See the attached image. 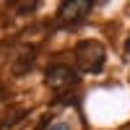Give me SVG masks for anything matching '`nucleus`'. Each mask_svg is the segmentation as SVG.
<instances>
[{
  "mask_svg": "<svg viewBox=\"0 0 130 130\" xmlns=\"http://www.w3.org/2000/svg\"><path fill=\"white\" fill-rule=\"evenodd\" d=\"M47 130H70V120L68 117H60V120H55Z\"/></svg>",
  "mask_w": 130,
  "mask_h": 130,
  "instance_id": "3",
  "label": "nucleus"
},
{
  "mask_svg": "<svg viewBox=\"0 0 130 130\" xmlns=\"http://www.w3.org/2000/svg\"><path fill=\"white\" fill-rule=\"evenodd\" d=\"M44 83L55 91H65L75 83V70H70L68 65H50L44 73Z\"/></svg>",
  "mask_w": 130,
  "mask_h": 130,
  "instance_id": "2",
  "label": "nucleus"
},
{
  "mask_svg": "<svg viewBox=\"0 0 130 130\" xmlns=\"http://www.w3.org/2000/svg\"><path fill=\"white\" fill-rule=\"evenodd\" d=\"M91 13V0H65L57 10V21L62 24H78Z\"/></svg>",
  "mask_w": 130,
  "mask_h": 130,
  "instance_id": "1",
  "label": "nucleus"
},
{
  "mask_svg": "<svg viewBox=\"0 0 130 130\" xmlns=\"http://www.w3.org/2000/svg\"><path fill=\"white\" fill-rule=\"evenodd\" d=\"M125 50H127V55H130V37H127V44H125Z\"/></svg>",
  "mask_w": 130,
  "mask_h": 130,
  "instance_id": "4",
  "label": "nucleus"
}]
</instances>
